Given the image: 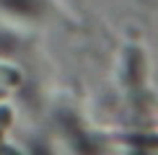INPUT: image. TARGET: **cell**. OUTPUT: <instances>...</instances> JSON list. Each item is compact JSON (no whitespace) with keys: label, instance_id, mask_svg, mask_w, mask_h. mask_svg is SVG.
<instances>
[{"label":"cell","instance_id":"obj_2","mask_svg":"<svg viewBox=\"0 0 158 155\" xmlns=\"http://www.w3.org/2000/svg\"><path fill=\"white\" fill-rule=\"evenodd\" d=\"M5 121H10V111H5V109H0V129L5 127Z\"/></svg>","mask_w":158,"mask_h":155},{"label":"cell","instance_id":"obj_1","mask_svg":"<svg viewBox=\"0 0 158 155\" xmlns=\"http://www.w3.org/2000/svg\"><path fill=\"white\" fill-rule=\"evenodd\" d=\"M5 8L10 10H18V13H36V3H31V0H3Z\"/></svg>","mask_w":158,"mask_h":155}]
</instances>
